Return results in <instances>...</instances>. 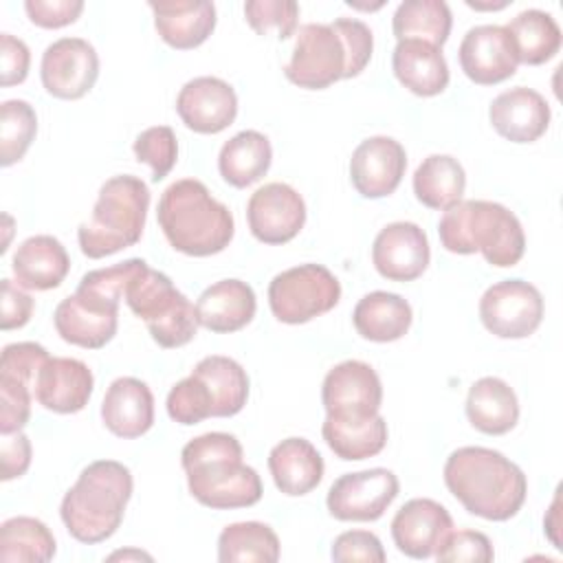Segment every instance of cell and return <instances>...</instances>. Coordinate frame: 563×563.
<instances>
[{"label":"cell","mask_w":563,"mask_h":563,"mask_svg":"<svg viewBox=\"0 0 563 563\" xmlns=\"http://www.w3.org/2000/svg\"><path fill=\"white\" fill-rule=\"evenodd\" d=\"M37 134V114L24 99H7L0 106V165L22 161Z\"/></svg>","instance_id":"ab89813d"},{"label":"cell","mask_w":563,"mask_h":563,"mask_svg":"<svg viewBox=\"0 0 563 563\" xmlns=\"http://www.w3.org/2000/svg\"><path fill=\"white\" fill-rule=\"evenodd\" d=\"M442 477L464 510L486 521L512 519L528 495L523 471L488 446L455 449L444 462Z\"/></svg>","instance_id":"7a4b0ae2"},{"label":"cell","mask_w":563,"mask_h":563,"mask_svg":"<svg viewBox=\"0 0 563 563\" xmlns=\"http://www.w3.org/2000/svg\"><path fill=\"white\" fill-rule=\"evenodd\" d=\"M325 416L369 418L383 402V383L369 363L350 358L334 365L321 385Z\"/></svg>","instance_id":"7c38bea8"},{"label":"cell","mask_w":563,"mask_h":563,"mask_svg":"<svg viewBox=\"0 0 563 563\" xmlns=\"http://www.w3.org/2000/svg\"><path fill=\"white\" fill-rule=\"evenodd\" d=\"M191 374L207 387L213 418H231L244 409L249 400V376L235 358L222 354L205 356L196 363Z\"/></svg>","instance_id":"f546056e"},{"label":"cell","mask_w":563,"mask_h":563,"mask_svg":"<svg viewBox=\"0 0 563 563\" xmlns=\"http://www.w3.org/2000/svg\"><path fill=\"white\" fill-rule=\"evenodd\" d=\"M431 260L427 233L416 222H391L378 231L372 244V264L389 282L418 279Z\"/></svg>","instance_id":"2e32d148"},{"label":"cell","mask_w":563,"mask_h":563,"mask_svg":"<svg viewBox=\"0 0 563 563\" xmlns=\"http://www.w3.org/2000/svg\"><path fill=\"white\" fill-rule=\"evenodd\" d=\"M545 303L539 288L526 279H504L488 286L479 299L484 328L499 339H526L543 321Z\"/></svg>","instance_id":"9c48e42d"},{"label":"cell","mask_w":563,"mask_h":563,"mask_svg":"<svg viewBox=\"0 0 563 563\" xmlns=\"http://www.w3.org/2000/svg\"><path fill=\"white\" fill-rule=\"evenodd\" d=\"M31 385L11 376H0V433H18L31 418Z\"/></svg>","instance_id":"ee69618b"},{"label":"cell","mask_w":563,"mask_h":563,"mask_svg":"<svg viewBox=\"0 0 563 563\" xmlns=\"http://www.w3.org/2000/svg\"><path fill=\"white\" fill-rule=\"evenodd\" d=\"M321 435L330 451L345 460H367L378 455L387 444V422L380 413L369 418H334L325 416Z\"/></svg>","instance_id":"4dcf8cb0"},{"label":"cell","mask_w":563,"mask_h":563,"mask_svg":"<svg viewBox=\"0 0 563 563\" xmlns=\"http://www.w3.org/2000/svg\"><path fill=\"white\" fill-rule=\"evenodd\" d=\"M24 11L35 26L62 29L73 24L81 15L84 2L81 0H26Z\"/></svg>","instance_id":"c3c4849f"},{"label":"cell","mask_w":563,"mask_h":563,"mask_svg":"<svg viewBox=\"0 0 563 563\" xmlns=\"http://www.w3.org/2000/svg\"><path fill=\"white\" fill-rule=\"evenodd\" d=\"M372 51V29L356 18H336L330 24L308 22L297 33L284 75L299 88L323 90L339 79L361 75Z\"/></svg>","instance_id":"6da1fadb"},{"label":"cell","mask_w":563,"mask_h":563,"mask_svg":"<svg viewBox=\"0 0 563 563\" xmlns=\"http://www.w3.org/2000/svg\"><path fill=\"white\" fill-rule=\"evenodd\" d=\"M11 271L18 286L26 290H51L66 279L70 257L57 238L31 235L15 249Z\"/></svg>","instance_id":"d4e9b609"},{"label":"cell","mask_w":563,"mask_h":563,"mask_svg":"<svg viewBox=\"0 0 563 563\" xmlns=\"http://www.w3.org/2000/svg\"><path fill=\"white\" fill-rule=\"evenodd\" d=\"M55 550L53 532L35 517L18 515L0 526L2 563H46L55 556Z\"/></svg>","instance_id":"d590c367"},{"label":"cell","mask_w":563,"mask_h":563,"mask_svg":"<svg viewBox=\"0 0 563 563\" xmlns=\"http://www.w3.org/2000/svg\"><path fill=\"white\" fill-rule=\"evenodd\" d=\"M134 479L125 464L117 460H95L66 490L59 517L73 539L86 545L110 539L125 515Z\"/></svg>","instance_id":"5b68a950"},{"label":"cell","mask_w":563,"mask_h":563,"mask_svg":"<svg viewBox=\"0 0 563 563\" xmlns=\"http://www.w3.org/2000/svg\"><path fill=\"white\" fill-rule=\"evenodd\" d=\"M396 79L418 97H435L449 86V64L442 48L420 40H400L391 53Z\"/></svg>","instance_id":"484cf974"},{"label":"cell","mask_w":563,"mask_h":563,"mask_svg":"<svg viewBox=\"0 0 563 563\" xmlns=\"http://www.w3.org/2000/svg\"><path fill=\"white\" fill-rule=\"evenodd\" d=\"M440 244L449 253H482L490 266L508 268L526 253V233L519 218L490 200H460L438 222Z\"/></svg>","instance_id":"8992f818"},{"label":"cell","mask_w":563,"mask_h":563,"mask_svg":"<svg viewBox=\"0 0 563 563\" xmlns=\"http://www.w3.org/2000/svg\"><path fill=\"white\" fill-rule=\"evenodd\" d=\"M161 40L176 51H191L216 29V4L209 0L150 2Z\"/></svg>","instance_id":"603a6c76"},{"label":"cell","mask_w":563,"mask_h":563,"mask_svg":"<svg viewBox=\"0 0 563 563\" xmlns=\"http://www.w3.org/2000/svg\"><path fill=\"white\" fill-rule=\"evenodd\" d=\"M271 161V141L257 130H242L220 147L218 172L224 183L244 189L266 176Z\"/></svg>","instance_id":"1f68e13d"},{"label":"cell","mask_w":563,"mask_h":563,"mask_svg":"<svg viewBox=\"0 0 563 563\" xmlns=\"http://www.w3.org/2000/svg\"><path fill=\"white\" fill-rule=\"evenodd\" d=\"M246 222L262 244H286L306 224V202L286 183H266L246 202Z\"/></svg>","instance_id":"4fadbf2b"},{"label":"cell","mask_w":563,"mask_h":563,"mask_svg":"<svg viewBox=\"0 0 563 563\" xmlns=\"http://www.w3.org/2000/svg\"><path fill=\"white\" fill-rule=\"evenodd\" d=\"M31 66V51L11 33H0V84L4 88L22 84L29 75Z\"/></svg>","instance_id":"681fc988"},{"label":"cell","mask_w":563,"mask_h":563,"mask_svg":"<svg viewBox=\"0 0 563 563\" xmlns=\"http://www.w3.org/2000/svg\"><path fill=\"white\" fill-rule=\"evenodd\" d=\"M95 389L92 369L68 356H51L37 372L33 396L53 413H77L81 411Z\"/></svg>","instance_id":"ffe728a7"},{"label":"cell","mask_w":563,"mask_h":563,"mask_svg":"<svg viewBox=\"0 0 563 563\" xmlns=\"http://www.w3.org/2000/svg\"><path fill=\"white\" fill-rule=\"evenodd\" d=\"M150 209L147 185L132 174L108 178L97 196L90 220L77 229V242L86 257L101 260L134 246L145 229Z\"/></svg>","instance_id":"52a82bcc"},{"label":"cell","mask_w":563,"mask_h":563,"mask_svg":"<svg viewBox=\"0 0 563 563\" xmlns=\"http://www.w3.org/2000/svg\"><path fill=\"white\" fill-rule=\"evenodd\" d=\"M279 559V539L268 523L238 521L222 528L218 537L220 563H275Z\"/></svg>","instance_id":"8d00e7d4"},{"label":"cell","mask_w":563,"mask_h":563,"mask_svg":"<svg viewBox=\"0 0 563 563\" xmlns=\"http://www.w3.org/2000/svg\"><path fill=\"white\" fill-rule=\"evenodd\" d=\"M257 310L253 288L242 279H220L205 288L196 301L198 323L216 334L246 328Z\"/></svg>","instance_id":"7402d4cb"},{"label":"cell","mask_w":563,"mask_h":563,"mask_svg":"<svg viewBox=\"0 0 563 563\" xmlns=\"http://www.w3.org/2000/svg\"><path fill=\"white\" fill-rule=\"evenodd\" d=\"M453 26L451 9L444 0H405L391 18L396 40H420L442 48Z\"/></svg>","instance_id":"e575fe53"},{"label":"cell","mask_w":563,"mask_h":563,"mask_svg":"<svg viewBox=\"0 0 563 563\" xmlns=\"http://www.w3.org/2000/svg\"><path fill=\"white\" fill-rule=\"evenodd\" d=\"M460 68L477 86H495L517 73L519 57L506 26L479 24L466 31L457 48Z\"/></svg>","instance_id":"5bb4252c"},{"label":"cell","mask_w":563,"mask_h":563,"mask_svg":"<svg viewBox=\"0 0 563 563\" xmlns=\"http://www.w3.org/2000/svg\"><path fill=\"white\" fill-rule=\"evenodd\" d=\"M114 559H147V561H152V556L150 554H145V552H139V550H128V552H114V554H110V561H114Z\"/></svg>","instance_id":"f5cc1de1"},{"label":"cell","mask_w":563,"mask_h":563,"mask_svg":"<svg viewBox=\"0 0 563 563\" xmlns=\"http://www.w3.org/2000/svg\"><path fill=\"white\" fill-rule=\"evenodd\" d=\"M341 299L339 279L321 264H299L277 273L268 284V306L277 321L308 323L330 312Z\"/></svg>","instance_id":"ba28073f"},{"label":"cell","mask_w":563,"mask_h":563,"mask_svg":"<svg viewBox=\"0 0 563 563\" xmlns=\"http://www.w3.org/2000/svg\"><path fill=\"white\" fill-rule=\"evenodd\" d=\"M244 18L257 35L273 31L277 40H288L297 31L299 4L292 0H249L244 2Z\"/></svg>","instance_id":"b9f144b4"},{"label":"cell","mask_w":563,"mask_h":563,"mask_svg":"<svg viewBox=\"0 0 563 563\" xmlns=\"http://www.w3.org/2000/svg\"><path fill=\"white\" fill-rule=\"evenodd\" d=\"M31 440L24 433H9L0 440V460H2V482L22 477L31 466Z\"/></svg>","instance_id":"816d5d0a"},{"label":"cell","mask_w":563,"mask_h":563,"mask_svg":"<svg viewBox=\"0 0 563 563\" xmlns=\"http://www.w3.org/2000/svg\"><path fill=\"white\" fill-rule=\"evenodd\" d=\"M158 227L169 246L191 257L224 251L235 233L233 213L198 178L172 183L158 200Z\"/></svg>","instance_id":"277c9868"},{"label":"cell","mask_w":563,"mask_h":563,"mask_svg":"<svg viewBox=\"0 0 563 563\" xmlns=\"http://www.w3.org/2000/svg\"><path fill=\"white\" fill-rule=\"evenodd\" d=\"M123 299L128 308L147 325L172 312L185 299V295L172 284L165 273L154 271L145 264L128 284Z\"/></svg>","instance_id":"74e56055"},{"label":"cell","mask_w":563,"mask_h":563,"mask_svg":"<svg viewBox=\"0 0 563 563\" xmlns=\"http://www.w3.org/2000/svg\"><path fill=\"white\" fill-rule=\"evenodd\" d=\"M400 484L389 468L345 473L328 490V512L339 521H376L398 497Z\"/></svg>","instance_id":"30bf717a"},{"label":"cell","mask_w":563,"mask_h":563,"mask_svg":"<svg viewBox=\"0 0 563 563\" xmlns=\"http://www.w3.org/2000/svg\"><path fill=\"white\" fill-rule=\"evenodd\" d=\"M550 106L545 97L532 88L515 86L499 92L488 108L495 132L510 143H534L550 125Z\"/></svg>","instance_id":"d6986e66"},{"label":"cell","mask_w":563,"mask_h":563,"mask_svg":"<svg viewBox=\"0 0 563 563\" xmlns=\"http://www.w3.org/2000/svg\"><path fill=\"white\" fill-rule=\"evenodd\" d=\"M332 561H365V563H383L387 559L380 539L369 530H347L341 532L330 550Z\"/></svg>","instance_id":"7dc6e473"},{"label":"cell","mask_w":563,"mask_h":563,"mask_svg":"<svg viewBox=\"0 0 563 563\" xmlns=\"http://www.w3.org/2000/svg\"><path fill=\"white\" fill-rule=\"evenodd\" d=\"M407 169V152L391 136H369L350 158L352 187L369 200L394 194Z\"/></svg>","instance_id":"9a60e30c"},{"label":"cell","mask_w":563,"mask_h":563,"mask_svg":"<svg viewBox=\"0 0 563 563\" xmlns=\"http://www.w3.org/2000/svg\"><path fill=\"white\" fill-rule=\"evenodd\" d=\"M97 77L99 55L84 37H59L42 53L40 79L44 90L55 99H81L92 90Z\"/></svg>","instance_id":"8fae6325"},{"label":"cell","mask_w":563,"mask_h":563,"mask_svg":"<svg viewBox=\"0 0 563 563\" xmlns=\"http://www.w3.org/2000/svg\"><path fill=\"white\" fill-rule=\"evenodd\" d=\"M464 411L468 422L486 435H504L519 422L517 394L497 376H484L471 385Z\"/></svg>","instance_id":"4316f807"},{"label":"cell","mask_w":563,"mask_h":563,"mask_svg":"<svg viewBox=\"0 0 563 563\" xmlns=\"http://www.w3.org/2000/svg\"><path fill=\"white\" fill-rule=\"evenodd\" d=\"M242 455L240 440L224 431L189 440L180 451V464L191 497L211 510L255 506L264 495L262 479Z\"/></svg>","instance_id":"3957f363"},{"label":"cell","mask_w":563,"mask_h":563,"mask_svg":"<svg viewBox=\"0 0 563 563\" xmlns=\"http://www.w3.org/2000/svg\"><path fill=\"white\" fill-rule=\"evenodd\" d=\"M46 347L33 341H22V343H9L2 350L0 358V376H11L18 380L29 383L31 387L35 385L37 372L42 365L48 361Z\"/></svg>","instance_id":"bcb514c9"},{"label":"cell","mask_w":563,"mask_h":563,"mask_svg":"<svg viewBox=\"0 0 563 563\" xmlns=\"http://www.w3.org/2000/svg\"><path fill=\"white\" fill-rule=\"evenodd\" d=\"M268 471L279 493L301 497L314 490L323 479V457L306 438H286L268 453Z\"/></svg>","instance_id":"cb8c5ba5"},{"label":"cell","mask_w":563,"mask_h":563,"mask_svg":"<svg viewBox=\"0 0 563 563\" xmlns=\"http://www.w3.org/2000/svg\"><path fill=\"white\" fill-rule=\"evenodd\" d=\"M176 112L189 130L198 134H218L235 121L238 95L233 86L220 77H194L180 88Z\"/></svg>","instance_id":"e0dca14e"},{"label":"cell","mask_w":563,"mask_h":563,"mask_svg":"<svg viewBox=\"0 0 563 563\" xmlns=\"http://www.w3.org/2000/svg\"><path fill=\"white\" fill-rule=\"evenodd\" d=\"M391 539L409 559L435 556L438 548L453 530L449 510L429 497H413L400 506L391 519Z\"/></svg>","instance_id":"ac0fdd59"},{"label":"cell","mask_w":563,"mask_h":563,"mask_svg":"<svg viewBox=\"0 0 563 563\" xmlns=\"http://www.w3.org/2000/svg\"><path fill=\"white\" fill-rule=\"evenodd\" d=\"M134 156L139 163L150 165L152 180H163L178 161V141L169 125H152L134 139Z\"/></svg>","instance_id":"60d3db41"},{"label":"cell","mask_w":563,"mask_h":563,"mask_svg":"<svg viewBox=\"0 0 563 563\" xmlns=\"http://www.w3.org/2000/svg\"><path fill=\"white\" fill-rule=\"evenodd\" d=\"M411 185L418 202L435 211H446L462 200L466 172L457 158L449 154H431L416 167Z\"/></svg>","instance_id":"d6a6232c"},{"label":"cell","mask_w":563,"mask_h":563,"mask_svg":"<svg viewBox=\"0 0 563 563\" xmlns=\"http://www.w3.org/2000/svg\"><path fill=\"white\" fill-rule=\"evenodd\" d=\"M145 264L147 262L141 257H130V260L119 262L108 268L88 271L79 279L75 295H77V299H81L86 306H90L95 310L119 314V306H121L128 284Z\"/></svg>","instance_id":"f35d334b"},{"label":"cell","mask_w":563,"mask_h":563,"mask_svg":"<svg viewBox=\"0 0 563 563\" xmlns=\"http://www.w3.org/2000/svg\"><path fill=\"white\" fill-rule=\"evenodd\" d=\"M167 416L185 427L198 424L207 418H213L211 396L200 378L189 374L187 378L178 380L167 394Z\"/></svg>","instance_id":"7bdbcfd3"},{"label":"cell","mask_w":563,"mask_h":563,"mask_svg":"<svg viewBox=\"0 0 563 563\" xmlns=\"http://www.w3.org/2000/svg\"><path fill=\"white\" fill-rule=\"evenodd\" d=\"M466 4H468L471 9H479V11H484V9H488V11L493 9V11H495V9H504L508 2H497V4H495V2H493V4H477V2H468V0H466Z\"/></svg>","instance_id":"db71d44e"},{"label":"cell","mask_w":563,"mask_h":563,"mask_svg":"<svg viewBox=\"0 0 563 563\" xmlns=\"http://www.w3.org/2000/svg\"><path fill=\"white\" fill-rule=\"evenodd\" d=\"M53 323L62 341L86 350H99L117 334L119 314L95 310L73 292L57 303Z\"/></svg>","instance_id":"f1b7e54d"},{"label":"cell","mask_w":563,"mask_h":563,"mask_svg":"<svg viewBox=\"0 0 563 563\" xmlns=\"http://www.w3.org/2000/svg\"><path fill=\"white\" fill-rule=\"evenodd\" d=\"M0 328L15 330L29 323L33 314V297L22 290L11 279H2V299H0Z\"/></svg>","instance_id":"f907efd6"},{"label":"cell","mask_w":563,"mask_h":563,"mask_svg":"<svg viewBox=\"0 0 563 563\" xmlns=\"http://www.w3.org/2000/svg\"><path fill=\"white\" fill-rule=\"evenodd\" d=\"M413 321V310L407 299L396 292L374 290L358 299L352 312L356 332L374 343H391L407 334Z\"/></svg>","instance_id":"83f0119b"},{"label":"cell","mask_w":563,"mask_h":563,"mask_svg":"<svg viewBox=\"0 0 563 563\" xmlns=\"http://www.w3.org/2000/svg\"><path fill=\"white\" fill-rule=\"evenodd\" d=\"M106 429L123 440L145 435L154 424V396L147 383L134 376H121L110 383L101 402Z\"/></svg>","instance_id":"44dd1931"},{"label":"cell","mask_w":563,"mask_h":563,"mask_svg":"<svg viewBox=\"0 0 563 563\" xmlns=\"http://www.w3.org/2000/svg\"><path fill=\"white\" fill-rule=\"evenodd\" d=\"M506 29L515 42L519 64L541 66L561 51L563 35L556 20L548 11L526 9L517 13Z\"/></svg>","instance_id":"836d02e7"},{"label":"cell","mask_w":563,"mask_h":563,"mask_svg":"<svg viewBox=\"0 0 563 563\" xmlns=\"http://www.w3.org/2000/svg\"><path fill=\"white\" fill-rule=\"evenodd\" d=\"M435 559L442 563H488L495 559L490 539L479 530H451L444 543L438 548Z\"/></svg>","instance_id":"f6af8a7d"}]
</instances>
